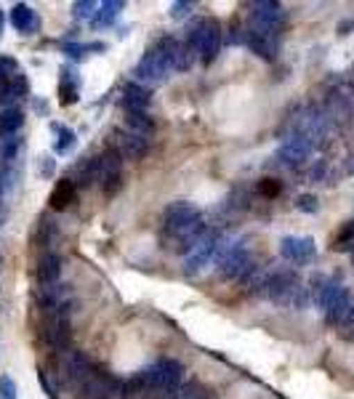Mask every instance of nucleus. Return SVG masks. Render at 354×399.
I'll return each instance as SVG.
<instances>
[{
  "instance_id": "nucleus-1",
  "label": "nucleus",
  "mask_w": 354,
  "mask_h": 399,
  "mask_svg": "<svg viewBox=\"0 0 354 399\" xmlns=\"http://www.w3.org/2000/svg\"><path fill=\"white\" fill-rule=\"evenodd\" d=\"M67 381L83 399H110L123 391V383L99 370L85 354H67Z\"/></svg>"
},
{
  "instance_id": "nucleus-2",
  "label": "nucleus",
  "mask_w": 354,
  "mask_h": 399,
  "mask_svg": "<svg viewBox=\"0 0 354 399\" xmlns=\"http://www.w3.org/2000/svg\"><path fill=\"white\" fill-rule=\"evenodd\" d=\"M162 229L165 235L176 242L178 251H189L197 239L208 232L205 219L200 213V207L192 203H171V205L162 210Z\"/></svg>"
},
{
  "instance_id": "nucleus-3",
  "label": "nucleus",
  "mask_w": 354,
  "mask_h": 399,
  "mask_svg": "<svg viewBox=\"0 0 354 399\" xmlns=\"http://www.w3.org/2000/svg\"><path fill=\"white\" fill-rule=\"evenodd\" d=\"M174 69H176L174 67V37H162L158 46L149 48L142 56V62L136 64L133 75H136V80L142 85L144 83L146 85H160V83L171 78Z\"/></svg>"
},
{
  "instance_id": "nucleus-4",
  "label": "nucleus",
  "mask_w": 354,
  "mask_h": 399,
  "mask_svg": "<svg viewBox=\"0 0 354 399\" xmlns=\"http://www.w3.org/2000/svg\"><path fill=\"white\" fill-rule=\"evenodd\" d=\"M216 264H219V274L224 280H245L253 271L251 251H248L245 239H221Z\"/></svg>"
},
{
  "instance_id": "nucleus-5",
  "label": "nucleus",
  "mask_w": 354,
  "mask_h": 399,
  "mask_svg": "<svg viewBox=\"0 0 354 399\" xmlns=\"http://www.w3.org/2000/svg\"><path fill=\"white\" fill-rule=\"evenodd\" d=\"M187 43L200 56L203 64L216 62V56L221 51V27H219V22L216 19H197L189 27Z\"/></svg>"
},
{
  "instance_id": "nucleus-6",
  "label": "nucleus",
  "mask_w": 354,
  "mask_h": 399,
  "mask_svg": "<svg viewBox=\"0 0 354 399\" xmlns=\"http://www.w3.org/2000/svg\"><path fill=\"white\" fill-rule=\"evenodd\" d=\"M317 303L325 309V319L330 325H338L346 319L349 309H352V296L338 282H322V287L317 290Z\"/></svg>"
},
{
  "instance_id": "nucleus-7",
  "label": "nucleus",
  "mask_w": 354,
  "mask_h": 399,
  "mask_svg": "<svg viewBox=\"0 0 354 399\" xmlns=\"http://www.w3.org/2000/svg\"><path fill=\"white\" fill-rule=\"evenodd\" d=\"M219 245H221V237L216 235V232H205L203 237L194 242L192 248L187 251L184 255V271L187 274H200V271H205L210 266V261L219 255Z\"/></svg>"
},
{
  "instance_id": "nucleus-8",
  "label": "nucleus",
  "mask_w": 354,
  "mask_h": 399,
  "mask_svg": "<svg viewBox=\"0 0 354 399\" xmlns=\"http://www.w3.org/2000/svg\"><path fill=\"white\" fill-rule=\"evenodd\" d=\"M253 27L251 30L264 32V35H277V32L285 27V8L280 3H272V0H261V3H253Z\"/></svg>"
},
{
  "instance_id": "nucleus-9",
  "label": "nucleus",
  "mask_w": 354,
  "mask_h": 399,
  "mask_svg": "<svg viewBox=\"0 0 354 399\" xmlns=\"http://www.w3.org/2000/svg\"><path fill=\"white\" fill-rule=\"evenodd\" d=\"M146 381V389L149 386H168V389H181V381H184V367L176 359H158L152 367L142 370Z\"/></svg>"
},
{
  "instance_id": "nucleus-10",
  "label": "nucleus",
  "mask_w": 354,
  "mask_h": 399,
  "mask_svg": "<svg viewBox=\"0 0 354 399\" xmlns=\"http://www.w3.org/2000/svg\"><path fill=\"white\" fill-rule=\"evenodd\" d=\"M99 165V181L104 187V194L112 197L115 192L123 187V176H120V165H123V158L115 152V149H107L104 155L96 158Z\"/></svg>"
},
{
  "instance_id": "nucleus-11",
  "label": "nucleus",
  "mask_w": 354,
  "mask_h": 399,
  "mask_svg": "<svg viewBox=\"0 0 354 399\" xmlns=\"http://www.w3.org/2000/svg\"><path fill=\"white\" fill-rule=\"evenodd\" d=\"M110 149H115L120 158L126 160H139L146 155V149H149V142H146V136H139V133H133V130H112V144H110Z\"/></svg>"
},
{
  "instance_id": "nucleus-12",
  "label": "nucleus",
  "mask_w": 354,
  "mask_h": 399,
  "mask_svg": "<svg viewBox=\"0 0 354 399\" xmlns=\"http://www.w3.org/2000/svg\"><path fill=\"white\" fill-rule=\"evenodd\" d=\"M277 158L283 160L285 165H290V168L304 165L306 160L312 158V139H309L306 133H296V136H290V139H285V142L280 144Z\"/></svg>"
},
{
  "instance_id": "nucleus-13",
  "label": "nucleus",
  "mask_w": 354,
  "mask_h": 399,
  "mask_svg": "<svg viewBox=\"0 0 354 399\" xmlns=\"http://www.w3.org/2000/svg\"><path fill=\"white\" fill-rule=\"evenodd\" d=\"M317 253V245L312 237H285L280 242V255L290 264H309Z\"/></svg>"
},
{
  "instance_id": "nucleus-14",
  "label": "nucleus",
  "mask_w": 354,
  "mask_h": 399,
  "mask_svg": "<svg viewBox=\"0 0 354 399\" xmlns=\"http://www.w3.org/2000/svg\"><path fill=\"white\" fill-rule=\"evenodd\" d=\"M149 101H152V94H149L146 85H142V83H126L123 85V107H126V112H146Z\"/></svg>"
},
{
  "instance_id": "nucleus-15",
  "label": "nucleus",
  "mask_w": 354,
  "mask_h": 399,
  "mask_svg": "<svg viewBox=\"0 0 354 399\" xmlns=\"http://www.w3.org/2000/svg\"><path fill=\"white\" fill-rule=\"evenodd\" d=\"M35 274H37V282H40V285H56L59 277H62V258L56 253H46L37 261Z\"/></svg>"
},
{
  "instance_id": "nucleus-16",
  "label": "nucleus",
  "mask_w": 354,
  "mask_h": 399,
  "mask_svg": "<svg viewBox=\"0 0 354 399\" xmlns=\"http://www.w3.org/2000/svg\"><path fill=\"white\" fill-rule=\"evenodd\" d=\"M11 24H14L22 35H33V32L40 27V19H37V14H35L27 3H17V6L11 8Z\"/></svg>"
},
{
  "instance_id": "nucleus-17",
  "label": "nucleus",
  "mask_w": 354,
  "mask_h": 399,
  "mask_svg": "<svg viewBox=\"0 0 354 399\" xmlns=\"http://www.w3.org/2000/svg\"><path fill=\"white\" fill-rule=\"evenodd\" d=\"M75 197H78V184H75L72 178H62V181L53 187V192H51L49 203L53 210H65V207H69L75 203Z\"/></svg>"
},
{
  "instance_id": "nucleus-18",
  "label": "nucleus",
  "mask_w": 354,
  "mask_h": 399,
  "mask_svg": "<svg viewBox=\"0 0 354 399\" xmlns=\"http://www.w3.org/2000/svg\"><path fill=\"white\" fill-rule=\"evenodd\" d=\"M24 94H27V80H24V75H17L14 80H8L6 85H0V107L11 110Z\"/></svg>"
},
{
  "instance_id": "nucleus-19",
  "label": "nucleus",
  "mask_w": 354,
  "mask_h": 399,
  "mask_svg": "<svg viewBox=\"0 0 354 399\" xmlns=\"http://www.w3.org/2000/svg\"><path fill=\"white\" fill-rule=\"evenodd\" d=\"M248 48L258 53L261 59H274V51H277V43H274V35H264V32L248 30Z\"/></svg>"
},
{
  "instance_id": "nucleus-20",
  "label": "nucleus",
  "mask_w": 354,
  "mask_h": 399,
  "mask_svg": "<svg viewBox=\"0 0 354 399\" xmlns=\"http://www.w3.org/2000/svg\"><path fill=\"white\" fill-rule=\"evenodd\" d=\"M22 126H24V112L19 110V107L0 112V139L17 136L19 130H22Z\"/></svg>"
},
{
  "instance_id": "nucleus-21",
  "label": "nucleus",
  "mask_w": 354,
  "mask_h": 399,
  "mask_svg": "<svg viewBox=\"0 0 354 399\" xmlns=\"http://www.w3.org/2000/svg\"><path fill=\"white\" fill-rule=\"evenodd\" d=\"M51 130L56 133V139H53V152H56V155H69V152L75 149V130L67 126H59V123H53Z\"/></svg>"
},
{
  "instance_id": "nucleus-22",
  "label": "nucleus",
  "mask_w": 354,
  "mask_h": 399,
  "mask_svg": "<svg viewBox=\"0 0 354 399\" xmlns=\"http://www.w3.org/2000/svg\"><path fill=\"white\" fill-rule=\"evenodd\" d=\"M123 8H126V3H123V0H107V3H101V6H99V14L91 24H94V27H110L115 19L120 16Z\"/></svg>"
},
{
  "instance_id": "nucleus-23",
  "label": "nucleus",
  "mask_w": 354,
  "mask_h": 399,
  "mask_svg": "<svg viewBox=\"0 0 354 399\" xmlns=\"http://www.w3.org/2000/svg\"><path fill=\"white\" fill-rule=\"evenodd\" d=\"M126 123L133 133H139V136H149L152 130H155V120L146 114V112H128L126 114Z\"/></svg>"
},
{
  "instance_id": "nucleus-24",
  "label": "nucleus",
  "mask_w": 354,
  "mask_h": 399,
  "mask_svg": "<svg viewBox=\"0 0 354 399\" xmlns=\"http://www.w3.org/2000/svg\"><path fill=\"white\" fill-rule=\"evenodd\" d=\"M59 96H62V104H75L78 101V78H75V72H69V69L62 72Z\"/></svg>"
},
{
  "instance_id": "nucleus-25",
  "label": "nucleus",
  "mask_w": 354,
  "mask_h": 399,
  "mask_svg": "<svg viewBox=\"0 0 354 399\" xmlns=\"http://www.w3.org/2000/svg\"><path fill=\"white\" fill-rule=\"evenodd\" d=\"M194 56H197V53L189 48V43H187V40H184V43L174 40V67H176L178 72H187V69L192 67Z\"/></svg>"
},
{
  "instance_id": "nucleus-26",
  "label": "nucleus",
  "mask_w": 354,
  "mask_h": 399,
  "mask_svg": "<svg viewBox=\"0 0 354 399\" xmlns=\"http://www.w3.org/2000/svg\"><path fill=\"white\" fill-rule=\"evenodd\" d=\"M22 152V139L11 136V139H0V165H11L14 160H19Z\"/></svg>"
},
{
  "instance_id": "nucleus-27",
  "label": "nucleus",
  "mask_w": 354,
  "mask_h": 399,
  "mask_svg": "<svg viewBox=\"0 0 354 399\" xmlns=\"http://www.w3.org/2000/svg\"><path fill=\"white\" fill-rule=\"evenodd\" d=\"M99 6L101 3H94V0H83V3H75L72 6V14H75V19L78 22H94L99 14Z\"/></svg>"
},
{
  "instance_id": "nucleus-28",
  "label": "nucleus",
  "mask_w": 354,
  "mask_h": 399,
  "mask_svg": "<svg viewBox=\"0 0 354 399\" xmlns=\"http://www.w3.org/2000/svg\"><path fill=\"white\" fill-rule=\"evenodd\" d=\"M19 72V64L17 59H11V56H0V85H6L8 80H14Z\"/></svg>"
},
{
  "instance_id": "nucleus-29",
  "label": "nucleus",
  "mask_w": 354,
  "mask_h": 399,
  "mask_svg": "<svg viewBox=\"0 0 354 399\" xmlns=\"http://www.w3.org/2000/svg\"><path fill=\"white\" fill-rule=\"evenodd\" d=\"M178 399H213V394L200 383H187V386H181Z\"/></svg>"
},
{
  "instance_id": "nucleus-30",
  "label": "nucleus",
  "mask_w": 354,
  "mask_h": 399,
  "mask_svg": "<svg viewBox=\"0 0 354 399\" xmlns=\"http://www.w3.org/2000/svg\"><path fill=\"white\" fill-rule=\"evenodd\" d=\"M256 189H258V194H261V197H267V200H274V197L283 192V184H280L277 178H261Z\"/></svg>"
},
{
  "instance_id": "nucleus-31",
  "label": "nucleus",
  "mask_w": 354,
  "mask_h": 399,
  "mask_svg": "<svg viewBox=\"0 0 354 399\" xmlns=\"http://www.w3.org/2000/svg\"><path fill=\"white\" fill-rule=\"evenodd\" d=\"M181 389H168V386H149L142 399H178Z\"/></svg>"
},
{
  "instance_id": "nucleus-32",
  "label": "nucleus",
  "mask_w": 354,
  "mask_h": 399,
  "mask_svg": "<svg viewBox=\"0 0 354 399\" xmlns=\"http://www.w3.org/2000/svg\"><path fill=\"white\" fill-rule=\"evenodd\" d=\"M14 181H17V168L14 165H0V197L14 187Z\"/></svg>"
},
{
  "instance_id": "nucleus-33",
  "label": "nucleus",
  "mask_w": 354,
  "mask_h": 399,
  "mask_svg": "<svg viewBox=\"0 0 354 399\" xmlns=\"http://www.w3.org/2000/svg\"><path fill=\"white\" fill-rule=\"evenodd\" d=\"M65 51L69 53V56H75V59H81L85 51H104V46L101 43H88V46H81V43H67Z\"/></svg>"
},
{
  "instance_id": "nucleus-34",
  "label": "nucleus",
  "mask_w": 354,
  "mask_h": 399,
  "mask_svg": "<svg viewBox=\"0 0 354 399\" xmlns=\"http://www.w3.org/2000/svg\"><path fill=\"white\" fill-rule=\"evenodd\" d=\"M296 207L304 210V213H317V210H320V203H317L314 194H301V197L296 200Z\"/></svg>"
},
{
  "instance_id": "nucleus-35",
  "label": "nucleus",
  "mask_w": 354,
  "mask_h": 399,
  "mask_svg": "<svg viewBox=\"0 0 354 399\" xmlns=\"http://www.w3.org/2000/svg\"><path fill=\"white\" fill-rule=\"evenodd\" d=\"M354 239V221H346L344 226H341V232L336 235V248H346V242H352Z\"/></svg>"
},
{
  "instance_id": "nucleus-36",
  "label": "nucleus",
  "mask_w": 354,
  "mask_h": 399,
  "mask_svg": "<svg viewBox=\"0 0 354 399\" xmlns=\"http://www.w3.org/2000/svg\"><path fill=\"white\" fill-rule=\"evenodd\" d=\"M0 399H17V383L8 375H0Z\"/></svg>"
},
{
  "instance_id": "nucleus-37",
  "label": "nucleus",
  "mask_w": 354,
  "mask_h": 399,
  "mask_svg": "<svg viewBox=\"0 0 354 399\" xmlns=\"http://www.w3.org/2000/svg\"><path fill=\"white\" fill-rule=\"evenodd\" d=\"M53 168H56V162H53V158H40V165H37V173L40 176H46V178H51L53 176Z\"/></svg>"
},
{
  "instance_id": "nucleus-38",
  "label": "nucleus",
  "mask_w": 354,
  "mask_h": 399,
  "mask_svg": "<svg viewBox=\"0 0 354 399\" xmlns=\"http://www.w3.org/2000/svg\"><path fill=\"white\" fill-rule=\"evenodd\" d=\"M37 381L43 383V389H46V394H49L51 399H59V397H56V389H53V383L49 381V373H46V370H37Z\"/></svg>"
},
{
  "instance_id": "nucleus-39",
  "label": "nucleus",
  "mask_w": 354,
  "mask_h": 399,
  "mask_svg": "<svg viewBox=\"0 0 354 399\" xmlns=\"http://www.w3.org/2000/svg\"><path fill=\"white\" fill-rule=\"evenodd\" d=\"M189 11H192V3H187V0H181V3H174V6H171L174 19H181V16H187Z\"/></svg>"
},
{
  "instance_id": "nucleus-40",
  "label": "nucleus",
  "mask_w": 354,
  "mask_h": 399,
  "mask_svg": "<svg viewBox=\"0 0 354 399\" xmlns=\"http://www.w3.org/2000/svg\"><path fill=\"white\" fill-rule=\"evenodd\" d=\"M344 325L354 328V303H352V309H349V314H346V319H344Z\"/></svg>"
},
{
  "instance_id": "nucleus-41",
  "label": "nucleus",
  "mask_w": 354,
  "mask_h": 399,
  "mask_svg": "<svg viewBox=\"0 0 354 399\" xmlns=\"http://www.w3.org/2000/svg\"><path fill=\"white\" fill-rule=\"evenodd\" d=\"M3 24H6V16H3V11H0V37H3Z\"/></svg>"
}]
</instances>
